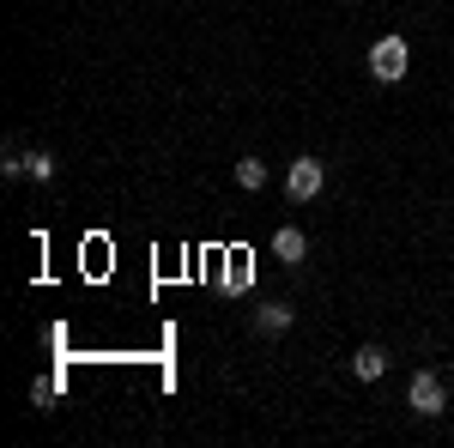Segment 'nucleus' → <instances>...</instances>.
<instances>
[{
    "instance_id": "1",
    "label": "nucleus",
    "mask_w": 454,
    "mask_h": 448,
    "mask_svg": "<svg viewBox=\"0 0 454 448\" xmlns=\"http://www.w3.org/2000/svg\"><path fill=\"white\" fill-rule=\"evenodd\" d=\"M406 61H412L406 36H382V43L370 49V73H376V85H394V79H406Z\"/></svg>"
},
{
    "instance_id": "2",
    "label": "nucleus",
    "mask_w": 454,
    "mask_h": 448,
    "mask_svg": "<svg viewBox=\"0 0 454 448\" xmlns=\"http://www.w3.org/2000/svg\"><path fill=\"white\" fill-rule=\"evenodd\" d=\"M406 400H412V413H419V418H442V413H449V388H442V376H436V370H419Z\"/></svg>"
},
{
    "instance_id": "3",
    "label": "nucleus",
    "mask_w": 454,
    "mask_h": 448,
    "mask_svg": "<svg viewBox=\"0 0 454 448\" xmlns=\"http://www.w3.org/2000/svg\"><path fill=\"white\" fill-rule=\"evenodd\" d=\"M321 182H327V164H321V158H297L291 176H285V194H291V200H315Z\"/></svg>"
},
{
    "instance_id": "4",
    "label": "nucleus",
    "mask_w": 454,
    "mask_h": 448,
    "mask_svg": "<svg viewBox=\"0 0 454 448\" xmlns=\"http://www.w3.org/2000/svg\"><path fill=\"white\" fill-rule=\"evenodd\" d=\"M273 255H279L285 267H303V255H309V237H303L297 224H279V231H273Z\"/></svg>"
},
{
    "instance_id": "5",
    "label": "nucleus",
    "mask_w": 454,
    "mask_h": 448,
    "mask_svg": "<svg viewBox=\"0 0 454 448\" xmlns=\"http://www.w3.org/2000/svg\"><path fill=\"white\" fill-rule=\"evenodd\" d=\"M6 170H12V176H31V182H49V176H55V158H49V152H31V158L6 152Z\"/></svg>"
},
{
    "instance_id": "6",
    "label": "nucleus",
    "mask_w": 454,
    "mask_h": 448,
    "mask_svg": "<svg viewBox=\"0 0 454 448\" xmlns=\"http://www.w3.org/2000/svg\"><path fill=\"white\" fill-rule=\"evenodd\" d=\"M382 370H387V351H382V345H357L351 376H357V381H382Z\"/></svg>"
},
{
    "instance_id": "7",
    "label": "nucleus",
    "mask_w": 454,
    "mask_h": 448,
    "mask_svg": "<svg viewBox=\"0 0 454 448\" xmlns=\"http://www.w3.org/2000/svg\"><path fill=\"white\" fill-rule=\"evenodd\" d=\"M291 327V303H261L254 310V334H285Z\"/></svg>"
},
{
    "instance_id": "8",
    "label": "nucleus",
    "mask_w": 454,
    "mask_h": 448,
    "mask_svg": "<svg viewBox=\"0 0 454 448\" xmlns=\"http://www.w3.org/2000/svg\"><path fill=\"white\" fill-rule=\"evenodd\" d=\"M261 182H267V164H261V158H243V164H237V188H248V194H254Z\"/></svg>"
}]
</instances>
